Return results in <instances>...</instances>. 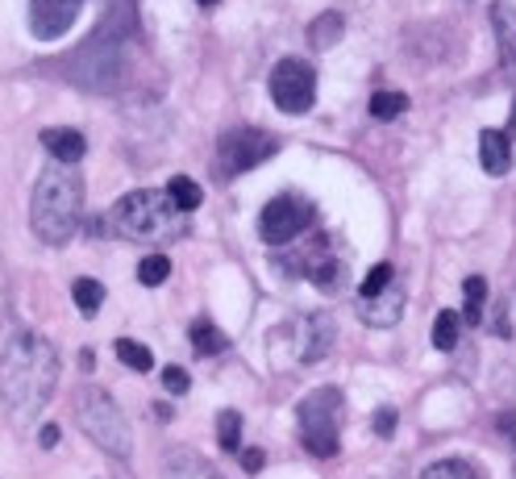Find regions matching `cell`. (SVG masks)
<instances>
[{
	"instance_id": "6da1fadb",
	"label": "cell",
	"mask_w": 516,
	"mask_h": 479,
	"mask_svg": "<svg viewBox=\"0 0 516 479\" xmlns=\"http://www.w3.org/2000/svg\"><path fill=\"white\" fill-rule=\"evenodd\" d=\"M59 380V355L42 334H17L0 350V400L13 417H34Z\"/></svg>"
},
{
	"instance_id": "7a4b0ae2",
	"label": "cell",
	"mask_w": 516,
	"mask_h": 479,
	"mask_svg": "<svg viewBox=\"0 0 516 479\" xmlns=\"http://www.w3.org/2000/svg\"><path fill=\"white\" fill-rule=\"evenodd\" d=\"M130 34H133V9L121 13V0H113L105 21L67 59L72 84L88 88V92H117L121 80H125V42H130Z\"/></svg>"
},
{
	"instance_id": "3957f363",
	"label": "cell",
	"mask_w": 516,
	"mask_h": 479,
	"mask_svg": "<svg viewBox=\"0 0 516 479\" xmlns=\"http://www.w3.org/2000/svg\"><path fill=\"white\" fill-rule=\"evenodd\" d=\"M80 213H84V180L67 163H50L38 175L34 201H30V226H34V234L47 246H63L80 229Z\"/></svg>"
},
{
	"instance_id": "277c9868",
	"label": "cell",
	"mask_w": 516,
	"mask_h": 479,
	"mask_svg": "<svg viewBox=\"0 0 516 479\" xmlns=\"http://www.w3.org/2000/svg\"><path fill=\"white\" fill-rule=\"evenodd\" d=\"M108 221H113V234H121V238H130V242H150V246L183 238L192 229V213H183L167 192H150V188L121 196L113 204Z\"/></svg>"
},
{
	"instance_id": "5b68a950",
	"label": "cell",
	"mask_w": 516,
	"mask_h": 479,
	"mask_svg": "<svg viewBox=\"0 0 516 479\" xmlns=\"http://www.w3.org/2000/svg\"><path fill=\"white\" fill-rule=\"evenodd\" d=\"M75 421H80V430L92 438V442L113 458H130L133 450V430L125 413L117 408V400L97 388V383H80L75 388Z\"/></svg>"
},
{
	"instance_id": "8992f818",
	"label": "cell",
	"mask_w": 516,
	"mask_h": 479,
	"mask_svg": "<svg viewBox=\"0 0 516 479\" xmlns=\"http://www.w3.org/2000/svg\"><path fill=\"white\" fill-rule=\"evenodd\" d=\"M296 430L309 455L334 458L342 450V392L337 388H317L296 405Z\"/></svg>"
},
{
	"instance_id": "52a82bcc",
	"label": "cell",
	"mask_w": 516,
	"mask_h": 479,
	"mask_svg": "<svg viewBox=\"0 0 516 479\" xmlns=\"http://www.w3.org/2000/svg\"><path fill=\"white\" fill-rule=\"evenodd\" d=\"M317 221V209H312L304 196H275V201H266V209L258 213V234H263L266 246H288L304 234V229Z\"/></svg>"
},
{
	"instance_id": "ba28073f",
	"label": "cell",
	"mask_w": 516,
	"mask_h": 479,
	"mask_svg": "<svg viewBox=\"0 0 516 479\" xmlns=\"http://www.w3.org/2000/svg\"><path fill=\"white\" fill-rule=\"evenodd\" d=\"M271 100L292 117H304L317 100V72L304 59H279L271 72Z\"/></svg>"
},
{
	"instance_id": "9c48e42d",
	"label": "cell",
	"mask_w": 516,
	"mask_h": 479,
	"mask_svg": "<svg viewBox=\"0 0 516 479\" xmlns=\"http://www.w3.org/2000/svg\"><path fill=\"white\" fill-rule=\"evenodd\" d=\"M279 150V138L266 130H254V125H241V130L221 133V167L225 175H241V171H254L258 163Z\"/></svg>"
},
{
	"instance_id": "30bf717a",
	"label": "cell",
	"mask_w": 516,
	"mask_h": 479,
	"mask_svg": "<svg viewBox=\"0 0 516 479\" xmlns=\"http://www.w3.org/2000/svg\"><path fill=\"white\" fill-rule=\"evenodd\" d=\"M84 0H30V30L38 42H59L75 25Z\"/></svg>"
},
{
	"instance_id": "8fae6325",
	"label": "cell",
	"mask_w": 516,
	"mask_h": 479,
	"mask_svg": "<svg viewBox=\"0 0 516 479\" xmlns=\"http://www.w3.org/2000/svg\"><path fill=\"white\" fill-rule=\"evenodd\" d=\"M334 334H337V325L329 312H309V317L296 325V359L300 363L325 359L329 346H334Z\"/></svg>"
},
{
	"instance_id": "7c38bea8",
	"label": "cell",
	"mask_w": 516,
	"mask_h": 479,
	"mask_svg": "<svg viewBox=\"0 0 516 479\" xmlns=\"http://www.w3.org/2000/svg\"><path fill=\"white\" fill-rule=\"evenodd\" d=\"M400 312H404V287L392 279L384 292H375V296H359V317L375 329H387V325L400 321Z\"/></svg>"
},
{
	"instance_id": "4fadbf2b",
	"label": "cell",
	"mask_w": 516,
	"mask_h": 479,
	"mask_svg": "<svg viewBox=\"0 0 516 479\" xmlns=\"http://www.w3.org/2000/svg\"><path fill=\"white\" fill-rule=\"evenodd\" d=\"M492 30H495V42H500L504 72L516 75V9L512 4H492Z\"/></svg>"
},
{
	"instance_id": "5bb4252c",
	"label": "cell",
	"mask_w": 516,
	"mask_h": 479,
	"mask_svg": "<svg viewBox=\"0 0 516 479\" xmlns=\"http://www.w3.org/2000/svg\"><path fill=\"white\" fill-rule=\"evenodd\" d=\"M42 146H47V155L55 158V163H80L88 150V138L80 130H42Z\"/></svg>"
},
{
	"instance_id": "9a60e30c",
	"label": "cell",
	"mask_w": 516,
	"mask_h": 479,
	"mask_svg": "<svg viewBox=\"0 0 516 479\" xmlns=\"http://www.w3.org/2000/svg\"><path fill=\"white\" fill-rule=\"evenodd\" d=\"M479 163H483V171H492V175H508V171H512V146H508V133H500V130H483L479 133Z\"/></svg>"
},
{
	"instance_id": "2e32d148",
	"label": "cell",
	"mask_w": 516,
	"mask_h": 479,
	"mask_svg": "<svg viewBox=\"0 0 516 479\" xmlns=\"http://www.w3.org/2000/svg\"><path fill=\"white\" fill-rule=\"evenodd\" d=\"M167 479H225L208 458L192 455V450H175L167 458Z\"/></svg>"
},
{
	"instance_id": "e0dca14e",
	"label": "cell",
	"mask_w": 516,
	"mask_h": 479,
	"mask_svg": "<svg viewBox=\"0 0 516 479\" xmlns=\"http://www.w3.org/2000/svg\"><path fill=\"white\" fill-rule=\"evenodd\" d=\"M342 34H346V17L329 9V13H321V17L309 25V47L329 50V47H337V42H342Z\"/></svg>"
},
{
	"instance_id": "ac0fdd59",
	"label": "cell",
	"mask_w": 516,
	"mask_h": 479,
	"mask_svg": "<svg viewBox=\"0 0 516 479\" xmlns=\"http://www.w3.org/2000/svg\"><path fill=\"white\" fill-rule=\"evenodd\" d=\"M188 342H192L200 355H221V350L229 346V338L221 334V329H216L208 317H196V321L188 325Z\"/></svg>"
},
{
	"instance_id": "d6986e66",
	"label": "cell",
	"mask_w": 516,
	"mask_h": 479,
	"mask_svg": "<svg viewBox=\"0 0 516 479\" xmlns=\"http://www.w3.org/2000/svg\"><path fill=\"white\" fill-rule=\"evenodd\" d=\"M72 300H75V309L84 312V317H97V309L105 304V284H100V279H92V276L75 279V284H72Z\"/></svg>"
},
{
	"instance_id": "ffe728a7",
	"label": "cell",
	"mask_w": 516,
	"mask_h": 479,
	"mask_svg": "<svg viewBox=\"0 0 516 479\" xmlns=\"http://www.w3.org/2000/svg\"><path fill=\"white\" fill-rule=\"evenodd\" d=\"M309 279L321 287V292H337V284H342V263H337L329 251H321L309 263Z\"/></svg>"
},
{
	"instance_id": "44dd1931",
	"label": "cell",
	"mask_w": 516,
	"mask_h": 479,
	"mask_svg": "<svg viewBox=\"0 0 516 479\" xmlns=\"http://www.w3.org/2000/svg\"><path fill=\"white\" fill-rule=\"evenodd\" d=\"M462 296H467V304H462V321H467V325H479V321H483V300H487V279H483V276H470L467 284H462Z\"/></svg>"
},
{
	"instance_id": "7402d4cb",
	"label": "cell",
	"mask_w": 516,
	"mask_h": 479,
	"mask_svg": "<svg viewBox=\"0 0 516 479\" xmlns=\"http://www.w3.org/2000/svg\"><path fill=\"white\" fill-rule=\"evenodd\" d=\"M167 196L180 204L183 213H196V209H200V201H205V188H200L196 180H188V175H175V180L167 184Z\"/></svg>"
},
{
	"instance_id": "603a6c76",
	"label": "cell",
	"mask_w": 516,
	"mask_h": 479,
	"mask_svg": "<svg viewBox=\"0 0 516 479\" xmlns=\"http://www.w3.org/2000/svg\"><path fill=\"white\" fill-rule=\"evenodd\" d=\"M117 359L130 367V372H150L155 367V355L150 346H142L138 338H117Z\"/></svg>"
},
{
	"instance_id": "cb8c5ba5",
	"label": "cell",
	"mask_w": 516,
	"mask_h": 479,
	"mask_svg": "<svg viewBox=\"0 0 516 479\" xmlns=\"http://www.w3.org/2000/svg\"><path fill=\"white\" fill-rule=\"evenodd\" d=\"M404 108H409V96L404 92H375L371 96L375 121H396V117H404Z\"/></svg>"
},
{
	"instance_id": "d4e9b609",
	"label": "cell",
	"mask_w": 516,
	"mask_h": 479,
	"mask_svg": "<svg viewBox=\"0 0 516 479\" xmlns=\"http://www.w3.org/2000/svg\"><path fill=\"white\" fill-rule=\"evenodd\" d=\"M433 346L437 350H454L458 346V312L454 309L437 312V321H433Z\"/></svg>"
},
{
	"instance_id": "484cf974",
	"label": "cell",
	"mask_w": 516,
	"mask_h": 479,
	"mask_svg": "<svg viewBox=\"0 0 516 479\" xmlns=\"http://www.w3.org/2000/svg\"><path fill=\"white\" fill-rule=\"evenodd\" d=\"M167 276H171V259H167V254H146L142 263H138V279H142L146 287L167 284Z\"/></svg>"
},
{
	"instance_id": "4316f807",
	"label": "cell",
	"mask_w": 516,
	"mask_h": 479,
	"mask_svg": "<svg viewBox=\"0 0 516 479\" xmlns=\"http://www.w3.org/2000/svg\"><path fill=\"white\" fill-rule=\"evenodd\" d=\"M216 438H221L225 450H241V417L233 408H225V413L216 417Z\"/></svg>"
},
{
	"instance_id": "83f0119b",
	"label": "cell",
	"mask_w": 516,
	"mask_h": 479,
	"mask_svg": "<svg viewBox=\"0 0 516 479\" xmlns=\"http://www.w3.org/2000/svg\"><path fill=\"white\" fill-rule=\"evenodd\" d=\"M420 479H479V475H475V467H470V463H458V458H442V463L425 467V475H420Z\"/></svg>"
},
{
	"instance_id": "f1b7e54d",
	"label": "cell",
	"mask_w": 516,
	"mask_h": 479,
	"mask_svg": "<svg viewBox=\"0 0 516 479\" xmlns=\"http://www.w3.org/2000/svg\"><path fill=\"white\" fill-rule=\"evenodd\" d=\"M396 279V271H392V263H375L371 271H367V279H362L359 287V296H375V292H384L387 284Z\"/></svg>"
},
{
	"instance_id": "f546056e",
	"label": "cell",
	"mask_w": 516,
	"mask_h": 479,
	"mask_svg": "<svg viewBox=\"0 0 516 479\" xmlns=\"http://www.w3.org/2000/svg\"><path fill=\"white\" fill-rule=\"evenodd\" d=\"M163 388H167L171 396H183L188 388H192V380H188L183 367H163Z\"/></svg>"
},
{
	"instance_id": "4dcf8cb0",
	"label": "cell",
	"mask_w": 516,
	"mask_h": 479,
	"mask_svg": "<svg viewBox=\"0 0 516 479\" xmlns=\"http://www.w3.org/2000/svg\"><path fill=\"white\" fill-rule=\"evenodd\" d=\"M371 425H375V433H379V438H392V433H396V425H400V413H396V408H375V421H371Z\"/></svg>"
},
{
	"instance_id": "1f68e13d",
	"label": "cell",
	"mask_w": 516,
	"mask_h": 479,
	"mask_svg": "<svg viewBox=\"0 0 516 479\" xmlns=\"http://www.w3.org/2000/svg\"><path fill=\"white\" fill-rule=\"evenodd\" d=\"M241 467L250 471V475H258V471L266 467V455L258 450V446H250V450H241Z\"/></svg>"
},
{
	"instance_id": "d6a6232c",
	"label": "cell",
	"mask_w": 516,
	"mask_h": 479,
	"mask_svg": "<svg viewBox=\"0 0 516 479\" xmlns=\"http://www.w3.org/2000/svg\"><path fill=\"white\" fill-rule=\"evenodd\" d=\"M492 325H495V334H500V338L512 334V325H508V304H504V300H495V309H492Z\"/></svg>"
},
{
	"instance_id": "836d02e7",
	"label": "cell",
	"mask_w": 516,
	"mask_h": 479,
	"mask_svg": "<svg viewBox=\"0 0 516 479\" xmlns=\"http://www.w3.org/2000/svg\"><path fill=\"white\" fill-rule=\"evenodd\" d=\"M38 442L47 446V450H55V446H59V425H55V421H50V425H42V433H38Z\"/></svg>"
},
{
	"instance_id": "e575fe53",
	"label": "cell",
	"mask_w": 516,
	"mask_h": 479,
	"mask_svg": "<svg viewBox=\"0 0 516 479\" xmlns=\"http://www.w3.org/2000/svg\"><path fill=\"white\" fill-rule=\"evenodd\" d=\"M80 367H84V372H92V367H97V355H92V350H80Z\"/></svg>"
},
{
	"instance_id": "d590c367",
	"label": "cell",
	"mask_w": 516,
	"mask_h": 479,
	"mask_svg": "<svg viewBox=\"0 0 516 479\" xmlns=\"http://www.w3.org/2000/svg\"><path fill=\"white\" fill-rule=\"evenodd\" d=\"M171 417H175V408L171 405H155V421H171Z\"/></svg>"
},
{
	"instance_id": "8d00e7d4",
	"label": "cell",
	"mask_w": 516,
	"mask_h": 479,
	"mask_svg": "<svg viewBox=\"0 0 516 479\" xmlns=\"http://www.w3.org/2000/svg\"><path fill=\"white\" fill-rule=\"evenodd\" d=\"M200 4H205V9H213V4H216V0H200Z\"/></svg>"
},
{
	"instance_id": "74e56055",
	"label": "cell",
	"mask_w": 516,
	"mask_h": 479,
	"mask_svg": "<svg viewBox=\"0 0 516 479\" xmlns=\"http://www.w3.org/2000/svg\"><path fill=\"white\" fill-rule=\"evenodd\" d=\"M512 117H516V100H512Z\"/></svg>"
},
{
	"instance_id": "f35d334b",
	"label": "cell",
	"mask_w": 516,
	"mask_h": 479,
	"mask_svg": "<svg viewBox=\"0 0 516 479\" xmlns=\"http://www.w3.org/2000/svg\"><path fill=\"white\" fill-rule=\"evenodd\" d=\"M512 438H516V433H512Z\"/></svg>"
}]
</instances>
